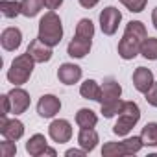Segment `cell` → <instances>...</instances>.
Here are the masks:
<instances>
[{"label": "cell", "instance_id": "obj_8", "mask_svg": "<svg viewBox=\"0 0 157 157\" xmlns=\"http://www.w3.org/2000/svg\"><path fill=\"white\" fill-rule=\"evenodd\" d=\"M61 111V100L56 94H43L37 102V113L41 118H54Z\"/></svg>", "mask_w": 157, "mask_h": 157}, {"label": "cell", "instance_id": "obj_17", "mask_svg": "<svg viewBox=\"0 0 157 157\" xmlns=\"http://www.w3.org/2000/svg\"><path fill=\"white\" fill-rule=\"evenodd\" d=\"M46 148H48V140H46V137L41 135V133L32 135V137L28 139V142H26V151H28L32 157H41Z\"/></svg>", "mask_w": 157, "mask_h": 157}, {"label": "cell", "instance_id": "obj_19", "mask_svg": "<svg viewBox=\"0 0 157 157\" xmlns=\"http://www.w3.org/2000/svg\"><path fill=\"white\" fill-rule=\"evenodd\" d=\"M76 124L80 128H94L98 124V115L89 107H82L76 113Z\"/></svg>", "mask_w": 157, "mask_h": 157}, {"label": "cell", "instance_id": "obj_6", "mask_svg": "<svg viewBox=\"0 0 157 157\" xmlns=\"http://www.w3.org/2000/svg\"><path fill=\"white\" fill-rule=\"evenodd\" d=\"M48 135L54 142H59V144H65L72 139V126L68 120L65 118H56L52 120V124L48 126Z\"/></svg>", "mask_w": 157, "mask_h": 157}, {"label": "cell", "instance_id": "obj_24", "mask_svg": "<svg viewBox=\"0 0 157 157\" xmlns=\"http://www.w3.org/2000/svg\"><path fill=\"white\" fill-rule=\"evenodd\" d=\"M0 11L6 19H15L17 15H22L21 13V2L17 0H2L0 2Z\"/></svg>", "mask_w": 157, "mask_h": 157}, {"label": "cell", "instance_id": "obj_30", "mask_svg": "<svg viewBox=\"0 0 157 157\" xmlns=\"http://www.w3.org/2000/svg\"><path fill=\"white\" fill-rule=\"evenodd\" d=\"M0 153L2 157H13L17 153V146H15V140H10V139H4L0 142Z\"/></svg>", "mask_w": 157, "mask_h": 157}, {"label": "cell", "instance_id": "obj_33", "mask_svg": "<svg viewBox=\"0 0 157 157\" xmlns=\"http://www.w3.org/2000/svg\"><path fill=\"white\" fill-rule=\"evenodd\" d=\"M65 155L67 157H85L87 155V151L82 148V150H78V148H70V150H67L65 151Z\"/></svg>", "mask_w": 157, "mask_h": 157}, {"label": "cell", "instance_id": "obj_7", "mask_svg": "<svg viewBox=\"0 0 157 157\" xmlns=\"http://www.w3.org/2000/svg\"><path fill=\"white\" fill-rule=\"evenodd\" d=\"M8 96H10V102H11V113H13L15 117L28 111V107H30V104H32V98H30V94H28L22 87H17V85H15V87L8 93Z\"/></svg>", "mask_w": 157, "mask_h": 157}, {"label": "cell", "instance_id": "obj_3", "mask_svg": "<svg viewBox=\"0 0 157 157\" xmlns=\"http://www.w3.org/2000/svg\"><path fill=\"white\" fill-rule=\"evenodd\" d=\"M33 65H35V61L32 59V56L28 52L17 56L11 61V67L8 68V82L13 83V85H17V87L24 85L30 80L32 72H33Z\"/></svg>", "mask_w": 157, "mask_h": 157}, {"label": "cell", "instance_id": "obj_32", "mask_svg": "<svg viewBox=\"0 0 157 157\" xmlns=\"http://www.w3.org/2000/svg\"><path fill=\"white\" fill-rule=\"evenodd\" d=\"M0 100H2V113H0V115H10V113H11L10 96H8V94H2V96H0Z\"/></svg>", "mask_w": 157, "mask_h": 157}, {"label": "cell", "instance_id": "obj_16", "mask_svg": "<svg viewBox=\"0 0 157 157\" xmlns=\"http://www.w3.org/2000/svg\"><path fill=\"white\" fill-rule=\"evenodd\" d=\"M100 142V137H98V131L94 128H80V133H78V144L80 148H83L87 153L93 151Z\"/></svg>", "mask_w": 157, "mask_h": 157}, {"label": "cell", "instance_id": "obj_4", "mask_svg": "<svg viewBox=\"0 0 157 157\" xmlns=\"http://www.w3.org/2000/svg\"><path fill=\"white\" fill-rule=\"evenodd\" d=\"M120 21H122V13L118 8H115V6L104 8L100 13V28H102L104 35H115Z\"/></svg>", "mask_w": 157, "mask_h": 157}, {"label": "cell", "instance_id": "obj_5", "mask_svg": "<svg viewBox=\"0 0 157 157\" xmlns=\"http://www.w3.org/2000/svg\"><path fill=\"white\" fill-rule=\"evenodd\" d=\"M0 135L17 142L24 135V124L19 118H8V115H0Z\"/></svg>", "mask_w": 157, "mask_h": 157}, {"label": "cell", "instance_id": "obj_29", "mask_svg": "<svg viewBox=\"0 0 157 157\" xmlns=\"http://www.w3.org/2000/svg\"><path fill=\"white\" fill-rule=\"evenodd\" d=\"M120 4L124 8H128V11H131V13H140V11H144L148 0H120Z\"/></svg>", "mask_w": 157, "mask_h": 157}, {"label": "cell", "instance_id": "obj_36", "mask_svg": "<svg viewBox=\"0 0 157 157\" xmlns=\"http://www.w3.org/2000/svg\"><path fill=\"white\" fill-rule=\"evenodd\" d=\"M151 24H153V28L157 30V8L151 11Z\"/></svg>", "mask_w": 157, "mask_h": 157}, {"label": "cell", "instance_id": "obj_35", "mask_svg": "<svg viewBox=\"0 0 157 157\" xmlns=\"http://www.w3.org/2000/svg\"><path fill=\"white\" fill-rule=\"evenodd\" d=\"M78 2H80V6L82 8H85V10H93L100 0H78Z\"/></svg>", "mask_w": 157, "mask_h": 157}, {"label": "cell", "instance_id": "obj_23", "mask_svg": "<svg viewBox=\"0 0 157 157\" xmlns=\"http://www.w3.org/2000/svg\"><path fill=\"white\" fill-rule=\"evenodd\" d=\"M140 56L150 61H157V37H146L140 44Z\"/></svg>", "mask_w": 157, "mask_h": 157}, {"label": "cell", "instance_id": "obj_11", "mask_svg": "<svg viewBox=\"0 0 157 157\" xmlns=\"http://www.w3.org/2000/svg\"><path fill=\"white\" fill-rule=\"evenodd\" d=\"M0 44H2V48L6 52H15L22 44V32L15 26L2 30V33H0Z\"/></svg>", "mask_w": 157, "mask_h": 157}, {"label": "cell", "instance_id": "obj_18", "mask_svg": "<svg viewBox=\"0 0 157 157\" xmlns=\"http://www.w3.org/2000/svg\"><path fill=\"white\" fill-rule=\"evenodd\" d=\"M80 94H82V98H85V100L100 102V98H102V85H100L96 80H85V82L80 85Z\"/></svg>", "mask_w": 157, "mask_h": 157}, {"label": "cell", "instance_id": "obj_14", "mask_svg": "<svg viewBox=\"0 0 157 157\" xmlns=\"http://www.w3.org/2000/svg\"><path fill=\"white\" fill-rule=\"evenodd\" d=\"M91 46H93V39H83V37L74 35L67 46V54L74 59H83L91 52Z\"/></svg>", "mask_w": 157, "mask_h": 157}, {"label": "cell", "instance_id": "obj_13", "mask_svg": "<svg viewBox=\"0 0 157 157\" xmlns=\"http://www.w3.org/2000/svg\"><path fill=\"white\" fill-rule=\"evenodd\" d=\"M122 96V87L120 83L115 80V78H105L102 82V98H100V105L102 104H109V102H115V100H120Z\"/></svg>", "mask_w": 157, "mask_h": 157}, {"label": "cell", "instance_id": "obj_9", "mask_svg": "<svg viewBox=\"0 0 157 157\" xmlns=\"http://www.w3.org/2000/svg\"><path fill=\"white\" fill-rule=\"evenodd\" d=\"M155 78H153V72L146 67H137L135 72H133V87L140 93V94H146L150 91V87L153 85Z\"/></svg>", "mask_w": 157, "mask_h": 157}, {"label": "cell", "instance_id": "obj_31", "mask_svg": "<svg viewBox=\"0 0 157 157\" xmlns=\"http://www.w3.org/2000/svg\"><path fill=\"white\" fill-rule=\"evenodd\" d=\"M146 102L151 105V107H157V82H153V85L150 87V91L144 94Z\"/></svg>", "mask_w": 157, "mask_h": 157}, {"label": "cell", "instance_id": "obj_15", "mask_svg": "<svg viewBox=\"0 0 157 157\" xmlns=\"http://www.w3.org/2000/svg\"><path fill=\"white\" fill-rule=\"evenodd\" d=\"M26 52L32 56V59H33L35 63H46V61L52 59V46H48L46 43H43L39 37L33 39V41L28 44V50H26Z\"/></svg>", "mask_w": 157, "mask_h": 157}, {"label": "cell", "instance_id": "obj_20", "mask_svg": "<svg viewBox=\"0 0 157 157\" xmlns=\"http://www.w3.org/2000/svg\"><path fill=\"white\" fill-rule=\"evenodd\" d=\"M43 8H44V0H21V13L28 19L39 15Z\"/></svg>", "mask_w": 157, "mask_h": 157}, {"label": "cell", "instance_id": "obj_21", "mask_svg": "<svg viewBox=\"0 0 157 157\" xmlns=\"http://www.w3.org/2000/svg\"><path fill=\"white\" fill-rule=\"evenodd\" d=\"M124 33H126V35H129V37H133V39H139L140 43L148 37L146 26H144L140 21H131V22H128V24H126Z\"/></svg>", "mask_w": 157, "mask_h": 157}, {"label": "cell", "instance_id": "obj_37", "mask_svg": "<svg viewBox=\"0 0 157 157\" xmlns=\"http://www.w3.org/2000/svg\"><path fill=\"white\" fill-rule=\"evenodd\" d=\"M43 155H50V157H56V155H57V151H56V150H54V148H46V150H44V153H43Z\"/></svg>", "mask_w": 157, "mask_h": 157}, {"label": "cell", "instance_id": "obj_34", "mask_svg": "<svg viewBox=\"0 0 157 157\" xmlns=\"http://www.w3.org/2000/svg\"><path fill=\"white\" fill-rule=\"evenodd\" d=\"M61 4H63V0H44V8H46L48 11H56V10H59Z\"/></svg>", "mask_w": 157, "mask_h": 157}, {"label": "cell", "instance_id": "obj_22", "mask_svg": "<svg viewBox=\"0 0 157 157\" xmlns=\"http://www.w3.org/2000/svg\"><path fill=\"white\" fill-rule=\"evenodd\" d=\"M140 139H142L144 146L155 148L157 146V122H148L140 131Z\"/></svg>", "mask_w": 157, "mask_h": 157}, {"label": "cell", "instance_id": "obj_1", "mask_svg": "<svg viewBox=\"0 0 157 157\" xmlns=\"http://www.w3.org/2000/svg\"><path fill=\"white\" fill-rule=\"evenodd\" d=\"M37 37L46 43L48 46H57L63 39V22L56 11H48L39 21V33Z\"/></svg>", "mask_w": 157, "mask_h": 157}, {"label": "cell", "instance_id": "obj_25", "mask_svg": "<svg viewBox=\"0 0 157 157\" xmlns=\"http://www.w3.org/2000/svg\"><path fill=\"white\" fill-rule=\"evenodd\" d=\"M76 35L83 39H93L94 37V24L91 19H82L76 24Z\"/></svg>", "mask_w": 157, "mask_h": 157}, {"label": "cell", "instance_id": "obj_26", "mask_svg": "<svg viewBox=\"0 0 157 157\" xmlns=\"http://www.w3.org/2000/svg\"><path fill=\"white\" fill-rule=\"evenodd\" d=\"M102 155L104 157H124L126 155V150H124V144L122 142H105L104 148H102Z\"/></svg>", "mask_w": 157, "mask_h": 157}, {"label": "cell", "instance_id": "obj_2", "mask_svg": "<svg viewBox=\"0 0 157 157\" xmlns=\"http://www.w3.org/2000/svg\"><path fill=\"white\" fill-rule=\"evenodd\" d=\"M140 120V107L135 102H124L122 109L118 113V118L113 126V133L118 137H128L131 133V129L137 126V122Z\"/></svg>", "mask_w": 157, "mask_h": 157}, {"label": "cell", "instance_id": "obj_28", "mask_svg": "<svg viewBox=\"0 0 157 157\" xmlns=\"http://www.w3.org/2000/svg\"><path fill=\"white\" fill-rule=\"evenodd\" d=\"M122 100H115V102H109V104H102L100 105V113L104 115V118H113V117H118L120 109H122Z\"/></svg>", "mask_w": 157, "mask_h": 157}, {"label": "cell", "instance_id": "obj_27", "mask_svg": "<svg viewBox=\"0 0 157 157\" xmlns=\"http://www.w3.org/2000/svg\"><path fill=\"white\" fill-rule=\"evenodd\" d=\"M122 144H124L126 155H135V153H139V151L142 150V146H144L140 135H139V137H135V135H133V137H126V139L122 140Z\"/></svg>", "mask_w": 157, "mask_h": 157}, {"label": "cell", "instance_id": "obj_12", "mask_svg": "<svg viewBox=\"0 0 157 157\" xmlns=\"http://www.w3.org/2000/svg\"><path fill=\"white\" fill-rule=\"evenodd\" d=\"M140 41L139 39H133V37H129V35H122V39H120V43H118V56L122 57V59H126V61H129V59H135L139 54H140Z\"/></svg>", "mask_w": 157, "mask_h": 157}, {"label": "cell", "instance_id": "obj_10", "mask_svg": "<svg viewBox=\"0 0 157 157\" xmlns=\"http://www.w3.org/2000/svg\"><path fill=\"white\" fill-rule=\"evenodd\" d=\"M82 67H78L74 63H63L57 68V80L63 85H74L82 80Z\"/></svg>", "mask_w": 157, "mask_h": 157}]
</instances>
